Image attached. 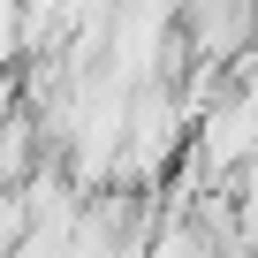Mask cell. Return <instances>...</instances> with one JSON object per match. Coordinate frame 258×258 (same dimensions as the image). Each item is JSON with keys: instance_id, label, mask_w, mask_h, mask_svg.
<instances>
[{"instance_id": "6da1fadb", "label": "cell", "mask_w": 258, "mask_h": 258, "mask_svg": "<svg viewBox=\"0 0 258 258\" xmlns=\"http://www.w3.org/2000/svg\"><path fill=\"white\" fill-rule=\"evenodd\" d=\"M205 160L213 167H243L258 160V99H220L205 121Z\"/></svg>"}]
</instances>
